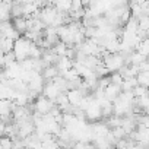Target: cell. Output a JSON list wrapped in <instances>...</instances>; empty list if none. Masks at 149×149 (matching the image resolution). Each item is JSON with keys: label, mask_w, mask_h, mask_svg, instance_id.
<instances>
[{"label": "cell", "mask_w": 149, "mask_h": 149, "mask_svg": "<svg viewBox=\"0 0 149 149\" xmlns=\"http://www.w3.org/2000/svg\"><path fill=\"white\" fill-rule=\"evenodd\" d=\"M31 47H32V42H31L29 40H26L25 37H21L18 41H15V45H13V54H15L18 63H22V61L28 60Z\"/></svg>", "instance_id": "1"}, {"label": "cell", "mask_w": 149, "mask_h": 149, "mask_svg": "<svg viewBox=\"0 0 149 149\" xmlns=\"http://www.w3.org/2000/svg\"><path fill=\"white\" fill-rule=\"evenodd\" d=\"M10 22H12L13 29H15L21 37H24V35L28 32V19H26V18H15V19H12Z\"/></svg>", "instance_id": "2"}, {"label": "cell", "mask_w": 149, "mask_h": 149, "mask_svg": "<svg viewBox=\"0 0 149 149\" xmlns=\"http://www.w3.org/2000/svg\"><path fill=\"white\" fill-rule=\"evenodd\" d=\"M13 45H15V42H13L12 40L0 35V53H2V54L12 53V51H13Z\"/></svg>", "instance_id": "3"}, {"label": "cell", "mask_w": 149, "mask_h": 149, "mask_svg": "<svg viewBox=\"0 0 149 149\" xmlns=\"http://www.w3.org/2000/svg\"><path fill=\"white\" fill-rule=\"evenodd\" d=\"M0 145H2L3 149H13V140L8 136H3L0 139Z\"/></svg>", "instance_id": "4"}]
</instances>
